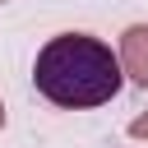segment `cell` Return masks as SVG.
Returning <instances> with one entry per match:
<instances>
[{"label":"cell","mask_w":148,"mask_h":148,"mask_svg":"<svg viewBox=\"0 0 148 148\" xmlns=\"http://www.w3.org/2000/svg\"><path fill=\"white\" fill-rule=\"evenodd\" d=\"M32 83L46 102L65 111H88L120 92V60L92 32H56L37 51Z\"/></svg>","instance_id":"1"},{"label":"cell","mask_w":148,"mask_h":148,"mask_svg":"<svg viewBox=\"0 0 148 148\" xmlns=\"http://www.w3.org/2000/svg\"><path fill=\"white\" fill-rule=\"evenodd\" d=\"M120 74H130L134 83L148 88V23H134L120 32Z\"/></svg>","instance_id":"2"},{"label":"cell","mask_w":148,"mask_h":148,"mask_svg":"<svg viewBox=\"0 0 148 148\" xmlns=\"http://www.w3.org/2000/svg\"><path fill=\"white\" fill-rule=\"evenodd\" d=\"M130 134H134V139H148V111H143V116H134V120H130Z\"/></svg>","instance_id":"3"},{"label":"cell","mask_w":148,"mask_h":148,"mask_svg":"<svg viewBox=\"0 0 148 148\" xmlns=\"http://www.w3.org/2000/svg\"><path fill=\"white\" fill-rule=\"evenodd\" d=\"M0 130H5V102H0Z\"/></svg>","instance_id":"4"},{"label":"cell","mask_w":148,"mask_h":148,"mask_svg":"<svg viewBox=\"0 0 148 148\" xmlns=\"http://www.w3.org/2000/svg\"><path fill=\"white\" fill-rule=\"evenodd\" d=\"M0 5H5V0H0Z\"/></svg>","instance_id":"5"}]
</instances>
